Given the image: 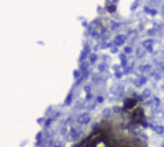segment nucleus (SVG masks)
<instances>
[{
    "label": "nucleus",
    "instance_id": "nucleus-1",
    "mask_svg": "<svg viewBox=\"0 0 164 147\" xmlns=\"http://www.w3.org/2000/svg\"><path fill=\"white\" fill-rule=\"evenodd\" d=\"M92 121V116H90V111H82V113H77V116H76V124L77 126H85L89 124V122Z\"/></svg>",
    "mask_w": 164,
    "mask_h": 147
},
{
    "label": "nucleus",
    "instance_id": "nucleus-2",
    "mask_svg": "<svg viewBox=\"0 0 164 147\" xmlns=\"http://www.w3.org/2000/svg\"><path fill=\"white\" fill-rule=\"evenodd\" d=\"M138 106V100L135 97H127L123 100V111H133Z\"/></svg>",
    "mask_w": 164,
    "mask_h": 147
},
{
    "label": "nucleus",
    "instance_id": "nucleus-3",
    "mask_svg": "<svg viewBox=\"0 0 164 147\" xmlns=\"http://www.w3.org/2000/svg\"><path fill=\"white\" fill-rule=\"evenodd\" d=\"M84 134V128L82 126H72L71 129H69V139H72V141H77L79 137Z\"/></svg>",
    "mask_w": 164,
    "mask_h": 147
},
{
    "label": "nucleus",
    "instance_id": "nucleus-4",
    "mask_svg": "<svg viewBox=\"0 0 164 147\" xmlns=\"http://www.w3.org/2000/svg\"><path fill=\"white\" fill-rule=\"evenodd\" d=\"M112 43L115 44V46H125V44L128 43V33H118V34H115V38H113V41H112Z\"/></svg>",
    "mask_w": 164,
    "mask_h": 147
},
{
    "label": "nucleus",
    "instance_id": "nucleus-5",
    "mask_svg": "<svg viewBox=\"0 0 164 147\" xmlns=\"http://www.w3.org/2000/svg\"><path fill=\"white\" fill-rule=\"evenodd\" d=\"M148 80H149V77L148 75H145V74H136V77L133 79V87H145L146 83H148Z\"/></svg>",
    "mask_w": 164,
    "mask_h": 147
},
{
    "label": "nucleus",
    "instance_id": "nucleus-6",
    "mask_svg": "<svg viewBox=\"0 0 164 147\" xmlns=\"http://www.w3.org/2000/svg\"><path fill=\"white\" fill-rule=\"evenodd\" d=\"M146 54H148V52H146V49L143 48L141 44H138V46L135 48V57L136 59H145Z\"/></svg>",
    "mask_w": 164,
    "mask_h": 147
},
{
    "label": "nucleus",
    "instance_id": "nucleus-7",
    "mask_svg": "<svg viewBox=\"0 0 164 147\" xmlns=\"http://www.w3.org/2000/svg\"><path fill=\"white\" fill-rule=\"evenodd\" d=\"M149 77H151V79L154 80V82H161V80L164 79V74H163L161 71H159V69H158V71L154 69V71L151 72V75H149Z\"/></svg>",
    "mask_w": 164,
    "mask_h": 147
},
{
    "label": "nucleus",
    "instance_id": "nucleus-8",
    "mask_svg": "<svg viewBox=\"0 0 164 147\" xmlns=\"http://www.w3.org/2000/svg\"><path fill=\"white\" fill-rule=\"evenodd\" d=\"M143 12H145V15L154 16L156 13H158V10H156L154 7H151V5H145V7H143Z\"/></svg>",
    "mask_w": 164,
    "mask_h": 147
},
{
    "label": "nucleus",
    "instance_id": "nucleus-9",
    "mask_svg": "<svg viewBox=\"0 0 164 147\" xmlns=\"http://www.w3.org/2000/svg\"><path fill=\"white\" fill-rule=\"evenodd\" d=\"M87 61L90 62V65H97V62H100V54L92 52V54L89 56V59H87Z\"/></svg>",
    "mask_w": 164,
    "mask_h": 147
},
{
    "label": "nucleus",
    "instance_id": "nucleus-10",
    "mask_svg": "<svg viewBox=\"0 0 164 147\" xmlns=\"http://www.w3.org/2000/svg\"><path fill=\"white\" fill-rule=\"evenodd\" d=\"M74 97H76V95H74V90H71V92L67 93V97H66V100H64V105H66V106H71V105H72L71 101L74 100Z\"/></svg>",
    "mask_w": 164,
    "mask_h": 147
},
{
    "label": "nucleus",
    "instance_id": "nucleus-11",
    "mask_svg": "<svg viewBox=\"0 0 164 147\" xmlns=\"http://www.w3.org/2000/svg\"><path fill=\"white\" fill-rule=\"evenodd\" d=\"M123 52L127 56H131V54H135V48L130 46V44H125V46H123Z\"/></svg>",
    "mask_w": 164,
    "mask_h": 147
},
{
    "label": "nucleus",
    "instance_id": "nucleus-12",
    "mask_svg": "<svg viewBox=\"0 0 164 147\" xmlns=\"http://www.w3.org/2000/svg\"><path fill=\"white\" fill-rule=\"evenodd\" d=\"M109 54H120V51H118V46H115L113 43H112V46L109 49Z\"/></svg>",
    "mask_w": 164,
    "mask_h": 147
},
{
    "label": "nucleus",
    "instance_id": "nucleus-13",
    "mask_svg": "<svg viewBox=\"0 0 164 147\" xmlns=\"http://www.w3.org/2000/svg\"><path fill=\"white\" fill-rule=\"evenodd\" d=\"M138 7H139V0H135V3L131 5V12H135V10H136Z\"/></svg>",
    "mask_w": 164,
    "mask_h": 147
},
{
    "label": "nucleus",
    "instance_id": "nucleus-14",
    "mask_svg": "<svg viewBox=\"0 0 164 147\" xmlns=\"http://www.w3.org/2000/svg\"><path fill=\"white\" fill-rule=\"evenodd\" d=\"M159 13H161V16H163V20H164V3L159 7Z\"/></svg>",
    "mask_w": 164,
    "mask_h": 147
},
{
    "label": "nucleus",
    "instance_id": "nucleus-15",
    "mask_svg": "<svg viewBox=\"0 0 164 147\" xmlns=\"http://www.w3.org/2000/svg\"><path fill=\"white\" fill-rule=\"evenodd\" d=\"M107 3H113V5H117L118 0H107Z\"/></svg>",
    "mask_w": 164,
    "mask_h": 147
},
{
    "label": "nucleus",
    "instance_id": "nucleus-16",
    "mask_svg": "<svg viewBox=\"0 0 164 147\" xmlns=\"http://www.w3.org/2000/svg\"><path fill=\"white\" fill-rule=\"evenodd\" d=\"M163 147H164V142H163Z\"/></svg>",
    "mask_w": 164,
    "mask_h": 147
}]
</instances>
